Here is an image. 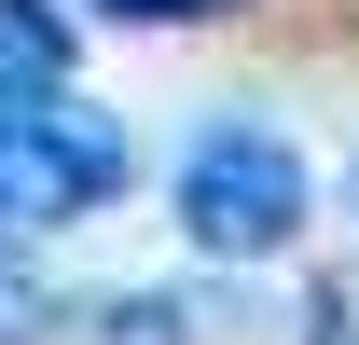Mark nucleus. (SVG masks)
Wrapping results in <instances>:
<instances>
[{
  "label": "nucleus",
  "instance_id": "obj_4",
  "mask_svg": "<svg viewBox=\"0 0 359 345\" xmlns=\"http://www.w3.org/2000/svg\"><path fill=\"white\" fill-rule=\"evenodd\" d=\"M83 14H125V28H208V14H249V0H83Z\"/></svg>",
  "mask_w": 359,
  "mask_h": 345
},
{
  "label": "nucleus",
  "instance_id": "obj_2",
  "mask_svg": "<svg viewBox=\"0 0 359 345\" xmlns=\"http://www.w3.org/2000/svg\"><path fill=\"white\" fill-rule=\"evenodd\" d=\"M111 194H125V125L111 111H69V97L0 111V249H42V235L97 221Z\"/></svg>",
  "mask_w": 359,
  "mask_h": 345
},
{
  "label": "nucleus",
  "instance_id": "obj_1",
  "mask_svg": "<svg viewBox=\"0 0 359 345\" xmlns=\"http://www.w3.org/2000/svg\"><path fill=\"white\" fill-rule=\"evenodd\" d=\"M304 221H318V180L276 125H208L180 152V235L208 262H276L304 249Z\"/></svg>",
  "mask_w": 359,
  "mask_h": 345
},
{
  "label": "nucleus",
  "instance_id": "obj_3",
  "mask_svg": "<svg viewBox=\"0 0 359 345\" xmlns=\"http://www.w3.org/2000/svg\"><path fill=\"white\" fill-rule=\"evenodd\" d=\"M69 97V14L55 0H0V111Z\"/></svg>",
  "mask_w": 359,
  "mask_h": 345
}]
</instances>
